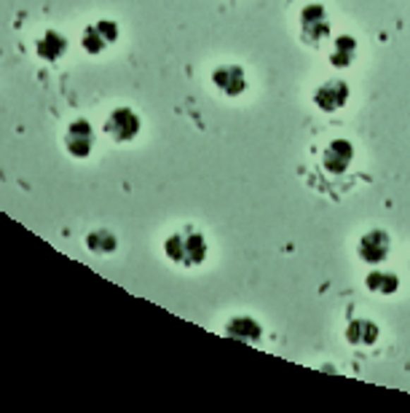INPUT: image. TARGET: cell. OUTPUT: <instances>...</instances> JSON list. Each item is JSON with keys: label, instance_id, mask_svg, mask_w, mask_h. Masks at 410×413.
Masks as SVG:
<instances>
[{"label": "cell", "instance_id": "cell-1", "mask_svg": "<svg viewBox=\"0 0 410 413\" xmlns=\"http://www.w3.org/2000/svg\"><path fill=\"white\" fill-rule=\"evenodd\" d=\"M164 253L169 255V261L180 263V266H199V263H204L210 247H207V239L196 228H183V231H177L167 239Z\"/></svg>", "mask_w": 410, "mask_h": 413}, {"label": "cell", "instance_id": "cell-2", "mask_svg": "<svg viewBox=\"0 0 410 413\" xmlns=\"http://www.w3.org/2000/svg\"><path fill=\"white\" fill-rule=\"evenodd\" d=\"M140 129H143V121L132 107H116L105 121V132L116 143H132L134 137L140 134Z\"/></svg>", "mask_w": 410, "mask_h": 413}, {"label": "cell", "instance_id": "cell-3", "mask_svg": "<svg viewBox=\"0 0 410 413\" xmlns=\"http://www.w3.org/2000/svg\"><path fill=\"white\" fill-rule=\"evenodd\" d=\"M65 150L73 159H89L94 150V126L89 119H76L70 121L65 132Z\"/></svg>", "mask_w": 410, "mask_h": 413}, {"label": "cell", "instance_id": "cell-4", "mask_svg": "<svg viewBox=\"0 0 410 413\" xmlns=\"http://www.w3.org/2000/svg\"><path fill=\"white\" fill-rule=\"evenodd\" d=\"M330 35V22H327V13H325V6L319 3H311L301 11V38L308 43V46H317L322 40Z\"/></svg>", "mask_w": 410, "mask_h": 413}, {"label": "cell", "instance_id": "cell-5", "mask_svg": "<svg viewBox=\"0 0 410 413\" xmlns=\"http://www.w3.org/2000/svg\"><path fill=\"white\" fill-rule=\"evenodd\" d=\"M119 35L121 30L113 19H100V22H94V25H89L83 30L80 43H83V49L89 54H102L107 46H113L119 40Z\"/></svg>", "mask_w": 410, "mask_h": 413}, {"label": "cell", "instance_id": "cell-6", "mask_svg": "<svg viewBox=\"0 0 410 413\" xmlns=\"http://www.w3.org/2000/svg\"><path fill=\"white\" fill-rule=\"evenodd\" d=\"M349 102V83L341 78H330L325 80L314 92V105L322 110V113H335Z\"/></svg>", "mask_w": 410, "mask_h": 413}, {"label": "cell", "instance_id": "cell-7", "mask_svg": "<svg viewBox=\"0 0 410 413\" xmlns=\"http://www.w3.org/2000/svg\"><path fill=\"white\" fill-rule=\"evenodd\" d=\"M389 247H392L389 234H386V231H381V228H373V231H368V234L359 239L357 253H359V258H362L365 263L378 266V263H384V261H386Z\"/></svg>", "mask_w": 410, "mask_h": 413}, {"label": "cell", "instance_id": "cell-8", "mask_svg": "<svg viewBox=\"0 0 410 413\" xmlns=\"http://www.w3.org/2000/svg\"><path fill=\"white\" fill-rule=\"evenodd\" d=\"M351 159H354V145L346 137L332 140L330 145L325 148V153H322V164H325V169L330 174H344L349 169Z\"/></svg>", "mask_w": 410, "mask_h": 413}, {"label": "cell", "instance_id": "cell-9", "mask_svg": "<svg viewBox=\"0 0 410 413\" xmlns=\"http://www.w3.org/2000/svg\"><path fill=\"white\" fill-rule=\"evenodd\" d=\"M212 83L228 97H239L247 89V76L239 65H220L215 67V73H212Z\"/></svg>", "mask_w": 410, "mask_h": 413}, {"label": "cell", "instance_id": "cell-10", "mask_svg": "<svg viewBox=\"0 0 410 413\" xmlns=\"http://www.w3.org/2000/svg\"><path fill=\"white\" fill-rule=\"evenodd\" d=\"M67 52V38L56 30H46L38 40H35V54H38L43 62H56L62 59Z\"/></svg>", "mask_w": 410, "mask_h": 413}, {"label": "cell", "instance_id": "cell-11", "mask_svg": "<svg viewBox=\"0 0 410 413\" xmlns=\"http://www.w3.org/2000/svg\"><path fill=\"white\" fill-rule=\"evenodd\" d=\"M381 335V328L373 320H351L346 328V341L351 347H373Z\"/></svg>", "mask_w": 410, "mask_h": 413}, {"label": "cell", "instance_id": "cell-12", "mask_svg": "<svg viewBox=\"0 0 410 413\" xmlns=\"http://www.w3.org/2000/svg\"><path fill=\"white\" fill-rule=\"evenodd\" d=\"M225 335L234 338V341H241V344H255L263 335V328H260V322L252 320V317H234L225 325Z\"/></svg>", "mask_w": 410, "mask_h": 413}, {"label": "cell", "instance_id": "cell-13", "mask_svg": "<svg viewBox=\"0 0 410 413\" xmlns=\"http://www.w3.org/2000/svg\"><path fill=\"white\" fill-rule=\"evenodd\" d=\"M365 285L370 293L381 295H394L399 290V277L394 271H384V268H373L370 274L365 277Z\"/></svg>", "mask_w": 410, "mask_h": 413}, {"label": "cell", "instance_id": "cell-14", "mask_svg": "<svg viewBox=\"0 0 410 413\" xmlns=\"http://www.w3.org/2000/svg\"><path fill=\"white\" fill-rule=\"evenodd\" d=\"M86 247H89L94 255H110V253H116L119 239H116V234H113V231H107V228H97V231H92V234L86 237Z\"/></svg>", "mask_w": 410, "mask_h": 413}, {"label": "cell", "instance_id": "cell-15", "mask_svg": "<svg viewBox=\"0 0 410 413\" xmlns=\"http://www.w3.org/2000/svg\"><path fill=\"white\" fill-rule=\"evenodd\" d=\"M354 59H357V52H341V49H332V54H330V65L338 67V70L351 67L354 65Z\"/></svg>", "mask_w": 410, "mask_h": 413}]
</instances>
